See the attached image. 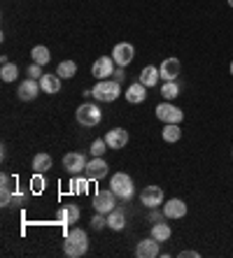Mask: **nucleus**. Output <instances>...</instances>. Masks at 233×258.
Returning <instances> with one entry per match:
<instances>
[{
    "instance_id": "dca6fc26",
    "label": "nucleus",
    "mask_w": 233,
    "mask_h": 258,
    "mask_svg": "<svg viewBox=\"0 0 233 258\" xmlns=\"http://www.w3.org/2000/svg\"><path fill=\"white\" fill-rule=\"evenodd\" d=\"M105 142H108L110 149H124L126 144H128V131H124V128H112V131H108V135H105Z\"/></svg>"
},
{
    "instance_id": "bb28decb",
    "label": "nucleus",
    "mask_w": 233,
    "mask_h": 258,
    "mask_svg": "<svg viewBox=\"0 0 233 258\" xmlns=\"http://www.w3.org/2000/svg\"><path fill=\"white\" fill-rule=\"evenodd\" d=\"M30 56H33V63H37V66H47L49 60H52V54H49V49L44 47V44H37V47H33Z\"/></svg>"
},
{
    "instance_id": "5701e85b",
    "label": "nucleus",
    "mask_w": 233,
    "mask_h": 258,
    "mask_svg": "<svg viewBox=\"0 0 233 258\" xmlns=\"http://www.w3.org/2000/svg\"><path fill=\"white\" fill-rule=\"evenodd\" d=\"M152 237H154L156 242H168L170 240V235H173V230H170V226L168 223H163V221H159V223H154L152 226Z\"/></svg>"
},
{
    "instance_id": "ddd939ff",
    "label": "nucleus",
    "mask_w": 233,
    "mask_h": 258,
    "mask_svg": "<svg viewBox=\"0 0 233 258\" xmlns=\"http://www.w3.org/2000/svg\"><path fill=\"white\" fill-rule=\"evenodd\" d=\"M140 203H143L145 207H150V210L163 205V188L161 186H145L143 196H140Z\"/></svg>"
},
{
    "instance_id": "1a4fd4ad",
    "label": "nucleus",
    "mask_w": 233,
    "mask_h": 258,
    "mask_svg": "<svg viewBox=\"0 0 233 258\" xmlns=\"http://www.w3.org/2000/svg\"><path fill=\"white\" fill-rule=\"evenodd\" d=\"M112 58H114V63H117L119 68L131 66L133 58H135V47H133L131 42H119L117 47L112 49Z\"/></svg>"
},
{
    "instance_id": "6e6552de",
    "label": "nucleus",
    "mask_w": 233,
    "mask_h": 258,
    "mask_svg": "<svg viewBox=\"0 0 233 258\" xmlns=\"http://www.w3.org/2000/svg\"><path fill=\"white\" fill-rule=\"evenodd\" d=\"M108 172H110V165H108V161H103V156H101V158H94V161L86 163L84 177L89 181H101L108 177Z\"/></svg>"
},
{
    "instance_id": "a211bd4d",
    "label": "nucleus",
    "mask_w": 233,
    "mask_h": 258,
    "mask_svg": "<svg viewBox=\"0 0 233 258\" xmlns=\"http://www.w3.org/2000/svg\"><path fill=\"white\" fill-rule=\"evenodd\" d=\"M145 98H147V86H145L143 82H135V84H131L126 89V100L133 102V105L145 102Z\"/></svg>"
},
{
    "instance_id": "a878e982",
    "label": "nucleus",
    "mask_w": 233,
    "mask_h": 258,
    "mask_svg": "<svg viewBox=\"0 0 233 258\" xmlns=\"http://www.w3.org/2000/svg\"><path fill=\"white\" fill-rule=\"evenodd\" d=\"M163 140L166 142H177L179 138H182V128H179V123H163V131H161Z\"/></svg>"
},
{
    "instance_id": "f3484780",
    "label": "nucleus",
    "mask_w": 233,
    "mask_h": 258,
    "mask_svg": "<svg viewBox=\"0 0 233 258\" xmlns=\"http://www.w3.org/2000/svg\"><path fill=\"white\" fill-rule=\"evenodd\" d=\"M135 256H137V258H156V256H159V242H156L152 235L147 237V240L137 242Z\"/></svg>"
},
{
    "instance_id": "6ab92c4d",
    "label": "nucleus",
    "mask_w": 233,
    "mask_h": 258,
    "mask_svg": "<svg viewBox=\"0 0 233 258\" xmlns=\"http://www.w3.org/2000/svg\"><path fill=\"white\" fill-rule=\"evenodd\" d=\"M40 86L44 93H49V96H54V93H59L61 91V77L59 75H52V72H47V75H42L40 77Z\"/></svg>"
},
{
    "instance_id": "f704fd0d",
    "label": "nucleus",
    "mask_w": 233,
    "mask_h": 258,
    "mask_svg": "<svg viewBox=\"0 0 233 258\" xmlns=\"http://www.w3.org/2000/svg\"><path fill=\"white\" fill-rule=\"evenodd\" d=\"M201 253L198 251H192V249H187V251H179V258H198Z\"/></svg>"
},
{
    "instance_id": "cd10ccee",
    "label": "nucleus",
    "mask_w": 233,
    "mask_h": 258,
    "mask_svg": "<svg viewBox=\"0 0 233 258\" xmlns=\"http://www.w3.org/2000/svg\"><path fill=\"white\" fill-rule=\"evenodd\" d=\"M19 77V68L14 66V63H3V68H0V79L5 82V84H10V82H14V79Z\"/></svg>"
},
{
    "instance_id": "423d86ee",
    "label": "nucleus",
    "mask_w": 233,
    "mask_h": 258,
    "mask_svg": "<svg viewBox=\"0 0 233 258\" xmlns=\"http://www.w3.org/2000/svg\"><path fill=\"white\" fill-rule=\"evenodd\" d=\"M117 207V193L112 191V188H108V191H98L96 196H94V210L101 212V214H110V212Z\"/></svg>"
},
{
    "instance_id": "9b49d317",
    "label": "nucleus",
    "mask_w": 233,
    "mask_h": 258,
    "mask_svg": "<svg viewBox=\"0 0 233 258\" xmlns=\"http://www.w3.org/2000/svg\"><path fill=\"white\" fill-rule=\"evenodd\" d=\"M40 91H42L40 82H37V79H33V77H28V79H24V82L19 84V89H17V96H19V100L30 102V100H35V98H37V93H40Z\"/></svg>"
},
{
    "instance_id": "412c9836",
    "label": "nucleus",
    "mask_w": 233,
    "mask_h": 258,
    "mask_svg": "<svg viewBox=\"0 0 233 258\" xmlns=\"http://www.w3.org/2000/svg\"><path fill=\"white\" fill-rule=\"evenodd\" d=\"M108 228L110 230H124L126 228V212L114 207L112 212L108 214Z\"/></svg>"
},
{
    "instance_id": "4c0bfd02",
    "label": "nucleus",
    "mask_w": 233,
    "mask_h": 258,
    "mask_svg": "<svg viewBox=\"0 0 233 258\" xmlns=\"http://www.w3.org/2000/svg\"><path fill=\"white\" fill-rule=\"evenodd\" d=\"M228 5H231V7H233V0H228Z\"/></svg>"
},
{
    "instance_id": "2f4dec72",
    "label": "nucleus",
    "mask_w": 233,
    "mask_h": 258,
    "mask_svg": "<svg viewBox=\"0 0 233 258\" xmlns=\"http://www.w3.org/2000/svg\"><path fill=\"white\" fill-rule=\"evenodd\" d=\"M30 188L35 193H42V188H44V177H42V172H37L33 179H30Z\"/></svg>"
},
{
    "instance_id": "e433bc0d",
    "label": "nucleus",
    "mask_w": 233,
    "mask_h": 258,
    "mask_svg": "<svg viewBox=\"0 0 233 258\" xmlns=\"http://www.w3.org/2000/svg\"><path fill=\"white\" fill-rule=\"evenodd\" d=\"M231 75H233V60H231Z\"/></svg>"
},
{
    "instance_id": "72a5a7b5",
    "label": "nucleus",
    "mask_w": 233,
    "mask_h": 258,
    "mask_svg": "<svg viewBox=\"0 0 233 258\" xmlns=\"http://www.w3.org/2000/svg\"><path fill=\"white\" fill-rule=\"evenodd\" d=\"M44 72H42V66H37V63H30L28 66V77H33V79H40Z\"/></svg>"
},
{
    "instance_id": "9d476101",
    "label": "nucleus",
    "mask_w": 233,
    "mask_h": 258,
    "mask_svg": "<svg viewBox=\"0 0 233 258\" xmlns=\"http://www.w3.org/2000/svg\"><path fill=\"white\" fill-rule=\"evenodd\" d=\"M159 72H161L163 82H177L179 72H182V60L170 56V58H163V63L159 66Z\"/></svg>"
},
{
    "instance_id": "4468645a",
    "label": "nucleus",
    "mask_w": 233,
    "mask_h": 258,
    "mask_svg": "<svg viewBox=\"0 0 233 258\" xmlns=\"http://www.w3.org/2000/svg\"><path fill=\"white\" fill-rule=\"evenodd\" d=\"M56 223H63V226H68V223H77L79 221V207L77 205H63V207H59L54 214Z\"/></svg>"
},
{
    "instance_id": "473e14b6",
    "label": "nucleus",
    "mask_w": 233,
    "mask_h": 258,
    "mask_svg": "<svg viewBox=\"0 0 233 258\" xmlns=\"http://www.w3.org/2000/svg\"><path fill=\"white\" fill-rule=\"evenodd\" d=\"M72 186H75V191L77 193H89V179H86V177H79Z\"/></svg>"
},
{
    "instance_id": "39448f33",
    "label": "nucleus",
    "mask_w": 233,
    "mask_h": 258,
    "mask_svg": "<svg viewBox=\"0 0 233 258\" xmlns=\"http://www.w3.org/2000/svg\"><path fill=\"white\" fill-rule=\"evenodd\" d=\"M154 112H156V119L163 121V123H182V121H184V112L179 107H175L170 100L156 105Z\"/></svg>"
},
{
    "instance_id": "f257e3e1",
    "label": "nucleus",
    "mask_w": 233,
    "mask_h": 258,
    "mask_svg": "<svg viewBox=\"0 0 233 258\" xmlns=\"http://www.w3.org/2000/svg\"><path fill=\"white\" fill-rule=\"evenodd\" d=\"M63 251L70 258H82L89 251V237L82 228H72L70 233L66 235V242H63Z\"/></svg>"
},
{
    "instance_id": "4be33fe9",
    "label": "nucleus",
    "mask_w": 233,
    "mask_h": 258,
    "mask_svg": "<svg viewBox=\"0 0 233 258\" xmlns=\"http://www.w3.org/2000/svg\"><path fill=\"white\" fill-rule=\"evenodd\" d=\"M0 193H3V196H0V203H3V207H5V205H10L12 203V179H10V174H0Z\"/></svg>"
},
{
    "instance_id": "f8f14e48",
    "label": "nucleus",
    "mask_w": 233,
    "mask_h": 258,
    "mask_svg": "<svg viewBox=\"0 0 233 258\" xmlns=\"http://www.w3.org/2000/svg\"><path fill=\"white\" fill-rule=\"evenodd\" d=\"M114 58H110V56H101V58H96V63H94V68H91V75L96 79H110V75H114Z\"/></svg>"
},
{
    "instance_id": "20e7f679",
    "label": "nucleus",
    "mask_w": 233,
    "mask_h": 258,
    "mask_svg": "<svg viewBox=\"0 0 233 258\" xmlns=\"http://www.w3.org/2000/svg\"><path fill=\"white\" fill-rule=\"evenodd\" d=\"M75 116H77V123L84 128H94L101 123L103 119V112L98 105H94V102H84V105H79L77 112H75Z\"/></svg>"
},
{
    "instance_id": "c85d7f7f",
    "label": "nucleus",
    "mask_w": 233,
    "mask_h": 258,
    "mask_svg": "<svg viewBox=\"0 0 233 258\" xmlns=\"http://www.w3.org/2000/svg\"><path fill=\"white\" fill-rule=\"evenodd\" d=\"M161 96H163V100H175V98L179 96V86H177V82H163Z\"/></svg>"
},
{
    "instance_id": "2eb2a0df",
    "label": "nucleus",
    "mask_w": 233,
    "mask_h": 258,
    "mask_svg": "<svg viewBox=\"0 0 233 258\" xmlns=\"http://www.w3.org/2000/svg\"><path fill=\"white\" fill-rule=\"evenodd\" d=\"M163 216L166 219H182V216H187V203L179 198H170L168 203H163Z\"/></svg>"
},
{
    "instance_id": "0eeeda50",
    "label": "nucleus",
    "mask_w": 233,
    "mask_h": 258,
    "mask_svg": "<svg viewBox=\"0 0 233 258\" xmlns=\"http://www.w3.org/2000/svg\"><path fill=\"white\" fill-rule=\"evenodd\" d=\"M63 168H66V172L70 177H77V174H82L86 170V156L79 154V151H70V154L63 156Z\"/></svg>"
},
{
    "instance_id": "f03ea898",
    "label": "nucleus",
    "mask_w": 233,
    "mask_h": 258,
    "mask_svg": "<svg viewBox=\"0 0 233 258\" xmlns=\"http://www.w3.org/2000/svg\"><path fill=\"white\" fill-rule=\"evenodd\" d=\"M94 96L98 102H114L121 96V86L117 79H98V84L91 91H86V96Z\"/></svg>"
},
{
    "instance_id": "b1692460",
    "label": "nucleus",
    "mask_w": 233,
    "mask_h": 258,
    "mask_svg": "<svg viewBox=\"0 0 233 258\" xmlns=\"http://www.w3.org/2000/svg\"><path fill=\"white\" fill-rule=\"evenodd\" d=\"M52 156H49V154H44V151H40V154H35V156H33V170H35V172H47V170H52Z\"/></svg>"
},
{
    "instance_id": "7ed1b4c3",
    "label": "nucleus",
    "mask_w": 233,
    "mask_h": 258,
    "mask_svg": "<svg viewBox=\"0 0 233 258\" xmlns=\"http://www.w3.org/2000/svg\"><path fill=\"white\" fill-rule=\"evenodd\" d=\"M110 188L117 193V198L121 200H131L135 196V184L126 172H114L110 179Z\"/></svg>"
},
{
    "instance_id": "c756f323",
    "label": "nucleus",
    "mask_w": 233,
    "mask_h": 258,
    "mask_svg": "<svg viewBox=\"0 0 233 258\" xmlns=\"http://www.w3.org/2000/svg\"><path fill=\"white\" fill-rule=\"evenodd\" d=\"M91 156L94 158H101L103 154H105V151H108V142H105V138H98V140H94V142H91Z\"/></svg>"
},
{
    "instance_id": "c9c22d12",
    "label": "nucleus",
    "mask_w": 233,
    "mask_h": 258,
    "mask_svg": "<svg viewBox=\"0 0 233 258\" xmlns=\"http://www.w3.org/2000/svg\"><path fill=\"white\" fill-rule=\"evenodd\" d=\"M114 79H117V82H121V79H124V68H119V70H114Z\"/></svg>"
},
{
    "instance_id": "393cba45",
    "label": "nucleus",
    "mask_w": 233,
    "mask_h": 258,
    "mask_svg": "<svg viewBox=\"0 0 233 258\" xmlns=\"http://www.w3.org/2000/svg\"><path fill=\"white\" fill-rule=\"evenodd\" d=\"M56 75H59L61 79H72L77 75V63H75V60H61L59 68H56Z\"/></svg>"
},
{
    "instance_id": "7c9ffc66",
    "label": "nucleus",
    "mask_w": 233,
    "mask_h": 258,
    "mask_svg": "<svg viewBox=\"0 0 233 258\" xmlns=\"http://www.w3.org/2000/svg\"><path fill=\"white\" fill-rule=\"evenodd\" d=\"M108 226V214H101V212H96V216L91 219V228L94 230H103Z\"/></svg>"
},
{
    "instance_id": "aec40b11",
    "label": "nucleus",
    "mask_w": 233,
    "mask_h": 258,
    "mask_svg": "<svg viewBox=\"0 0 233 258\" xmlns=\"http://www.w3.org/2000/svg\"><path fill=\"white\" fill-rule=\"evenodd\" d=\"M159 79H161V72H159L156 66H145L143 72H140V82H143L147 89H152V86L159 84Z\"/></svg>"
}]
</instances>
